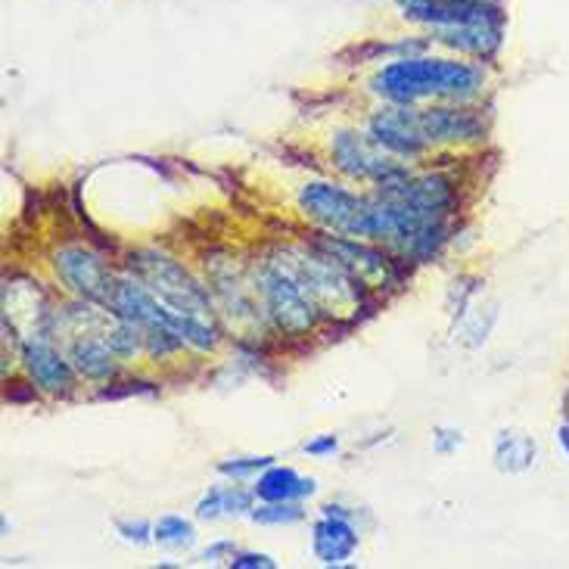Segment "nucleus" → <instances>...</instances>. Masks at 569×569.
Masks as SVG:
<instances>
[{
    "instance_id": "6",
    "label": "nucleus",
    "mask_w": 569,
    "mask_h": 569,
    "mask_svg": "<svg viewBox=\"0 0 569 569\" xmlns=\"http://www.w3.org/2000/svg\"><path fill=\"white\" fill-rule=\"evenodd\" d=\"M333 159H337V166L346 174H352V178H361V181H392V178H399L405 174L401 166H396L389 156L383 153L386 147H380L373 134H361V131H339L337 138H333Z\"/></svg>"
},
{
    "instance_id": "19",
    "label": "nucleus",
    "mask_w": 569,
    "mask_h": 569,
    "mask_svg": "<svg viewBox=\"0 0 569 569\" xmlns=\"http://www.w3.org/2000/svg\"><path fill=\"white\" fill-rule=\"evenodd\" d=\"M271 463H274V458H240V461L218 463V470H221L224 477L243 479V477H252V473H259V470H268Z\"/></svg>"
},
{
    "instance_id": "2",
    "label": "nucleus",
    "mask_w": 569,
    "mask_h": 569,
    "mask_svg": "<svg viewBox=\"0 0 569 569\" xmlns=\"http://www.w3.org/2000/svg\"><path fill=\"white\" fill-rule=\"evenodd\" d=\"M274 264L302 290L318 315H346L361 302L358 280L349 278L327 252L315 256L306 249H283Z\"/></svg>"
},
{
    "instance_id": "17",
    "label": "nucleus",
    "mask_w": 569,
    "mask_h": 569,
    "mask_svg": "<svg viewBox=\"0 0 569 569\" xmlns=\"http://www.w3.org/2000/svg\"><path fill=\"white\" fill-rule=\"evenodd\" d=\"M153 541L166 548H190L197 541V529L193 523H187L184 517H162L153 526Z\"/></svg>"
},
{
    "instance_id": "7",
    "label": "nucleus",
    "mask_w": 569,
    "mask_h": 569,
    "mask_svg": "<svg viewBox=\"0 0 569 569\" xmlns=\"http://www.w3.org/2000/svg\"><path fill=\"white\" fill-rule=\"evenodd\" d=\"M57 274H60L72 290L88 299V302H112V292L119 287V280L107 271V264L100 262L88 249H60L57 252Z\"/></svg>"
},
{
    "instance_id": "1",
    "label": "nucleus",
    "mask_w": 569,
    "mask_h": 569,
    "mask_svg": "<svg viewBox=\"0 0 569 569\" xmlns=\"http://www.w3.org/2000/svg\"><path fill=\"white\" fill-rule=\"evenodd\" d=\"M486 81L482 66L455 60H430V57H417V60L389 62L373 76V91L383 93L386 100L411 107L417 100L427 97H451V100H470L477 97L479 88Z\"/></svg>"
},
{
    "instance_id": "4",
    "label": "nucleus",
    "mask_w": 569,
    "mask_h": 569,
    "mask_svg": "<svg viewBox=\"0 0 569 569\" xmlns=\"http://www.w3.org/2000/svg\"><path fill=\"white\" fill-rule=\"evenodd\" d=\"M299 206L311 221L339 237H373L377 228L373 200H365L342 187L306 184L299 193Z\"/></svg>"
},
{
    "instance_id": "3",
    "label": "nucleus",
    "mask_w": 569,
    "mask_h": 569,
    "mask_svg": "<svg viewBox=\"0 0 569 569\" xmlns=\"http://www.w3.org/2000/svg\"><path fill=\"white\" fill-rule=\"evenodd\" d=\"M131 268H138V280L162 306H169L178 315H190V318H202L212 323L209 292H202L200 283L190 278L181 264L171 262L166 256H156V252H140L138 259H131Z\"/></svg>"
},
{
    "instance_id": "12",
    "label": "nucleus",
    "mask_w": 569,
    "mask_h": 569,
    "mask_svg": "<svg viewBox=\"0 0 569 569\" xmlns=\"http://www.w3.org/2000/svg\"><path fill=\"white\" fill-rule=\"evenodd\" d=\"M420 131L427 143H455V140H477L482 134V122L461 109H423L417 112Z\"/></svg>"
},
{
    "instance_id": "10",
    "label": "nucleus",
    "mask_w": 569,
    "mask_h": 569,
    "mask_svg": "<svg viewBox=\"0 0 569 569\" xmlns=\"http://www.w3.org/2000/svg\"><path fill=\"white\" fill-rule=\"evenodd\" d=\"M318 249L327 252L361 287H383L386 280H389V264H386L383 256L373 252V249L361 247V243H355V240H346V237H333L330 240V237H323Z\"/></svg>"
},
{
    "instance_id": "14",
    "label": "nucleus",
    "mask_w": 569,
    "mask_h": 569,
    "mask_svg": "<svg viewBox=\"0 0 569 569\" xmlns=\"http://www.w3.org/2000/svg\"><path fill=\"white\" fill-rule=\"evenodd\" d=\"M539 458L536 439L523 430H501L495 439V467L501 473H526Z\"/></svg>"
},
{
    "instance_id": "25",
    "label": "nucleus",
    "mask_w": 569,
    "mask_h": 569,
    "mask_svg": "<svg viewBox=\"0 0 569 569\" xmlns=\"http://www.w3.org/2000/svg\"><path fill=\"white\" fill-rule=\"evenodd\" d=\"M555 436H557V446L563 448V451L569 455V420H567V423H560V427H557Z\"/></svg>"
},
{
    "instance_id": "11",
    "label": "nucleus",
    "mask_w": 569,
    "mask_h": 569,
    "mask_svg": "<svg viewBox=\"0 0 569 569\" xmlns=\"http://www.w3.org/2000/svg\"><path fill=\"white\" fill-rule=\"evenodd\" d=\"M22 365L31 373V380L47 392H69L72 389V361H66L53 342L44 333H31L22 342Z\"/></svg>"
},
{
    "instance_id": "21",
    "label": "nucleus",
    "mask_w": 569,
    "mask_h": 569,
    "mask_svg": "<svg viewBox=\"0 0 569 569\" xmlns=\"http://www.w3.org/2000/svg\"><path fill=\"white\" fill-rule=\"evenodd\" d=\"M233 569H256V567H264V569H274L278 563L271 560L268 555H240L231 560Z\"/></svg>"
},
{
    "instance_id": "24",
    "label": "nucleus",
    "mask_w": 569,
    "mask_h": 569,
    "mask_svg": "<svg viewBox=\"0 0 569 569\" xmlns=\"http://www.w3.org/2000/svg\"><path fill=\"white\" fill-rule=\"evenodd\" d=\"M339 448L337 436H323V439H315V442H308L306 451L308 455H333Z\"/></svg>"
},
{
    "instance_id": "20",
    "label": "nucleus",
    "mask_w": 569,
    "mask_h": 569,
    "mask_svg": "<svg viewBox=\"0 0 569 569\" xmlns=\"http://www.w3.org/2000/svg\"><path fill=\"white\" fill-rule=\"evenodd\" d=\"M461 432L455 430H436V436H432V448L439 451V455H451L455 448H461Z\"/></svg>"
},
{
    "instance_id": "18",
    "label": "nucleus",
    "mask_w": 569,
    "mask_h": 569,
    "mask_svg": "<svg viewBox=\"0 0 569 569\" xmlns=\"http://www.w3.org/2000/svg\"><path fill=\"white\" fill-rule=\"evenodd\" d=\"M249 517H252V523L262 526H290L299 523V520L306 517V510L299 508V505H292V501H268L264 508L252 510Z\"/></svg>"
},
{
    "instance_id": "5",
    "label": "nucleus",
    "mask_w": 569,
    "mask_h": 569,
    "mask_svg": "<svg viewBox=\"0 0 569 569\" xmlns=\"http://www.w3.org/2000/svg\"><path fill=\"white\" fill-rule=\"evenodd\" d=\"M256 292L262 296V306L268 311V318L278 323L283 333L302 337L318 321L315 306L308 302L302 290L274 262L262 264L256 271Z\"/></svg>"
},
{
    "instance_id": "23",
    "label": "nucleus",
    "mask_w": 569,
    "mask_h": 569,
    "mask_svg": "<svg viewBox=\"0 0 569 569\" xmlns=\"http://www.w3.org/2000/svg\"><path fill=\"white\" fill-rule=\"evenodd\" d=\"M119 532H122L128 541H138V545H147V536H150V526L147 523H119Z\"/></svg>"
},
{
    "instance_id": "22",
    "label": "nucleus",
    "mask_w": 569,
    "mask_h": 569,
    "mask_svg": "<svg viewBox=\"0 0 569 569\" xmlns=\"http://www.w3.org/2000/svg\"><path fill=\"white\" fill-rule=\"evenodd\" d=\"M202 560H206V563H221V560H228V567H231L233 545L231 541H218V545H212V548H206V551H202Z\"/></svg>"
},
{
    "instance_id": "15",
    "label": "nucleus",
    "mask_w": 569,
    "mask_h": 569,
    "mask_svg": "<svg viewBox=\"0 0 569 569\" xmlns=\"http://www.w3.org/2000/svg\"><path fill=\"white\" fill-rule=\"evenodd\" d=\"M69 361L72 368L88 377V380H109L116 373V365H112V349L107 346V339H97L91 333L78 337L72 346H69Z\"/></svg>"
},
{
    "instance_id": "9",
    "label": "nucleus",
    "mask_w": 569,
    "mask_h": 569,
    "mask_svg": "<svg viewBox=\"0 0 569 569\" xmlns=\"http://www.w3.org/2000/svg\"><path fill=\"white\" fill-rule=\"evenodd\" d=\"M311 551H315V557L321 560L323 567H342L358 551V532H355V526L333 505L323 508V517L315 523Z\"/></svg>"
},
{
    "instance_id": "13",
    "label": "nucleus",
    "mask_w": 569,
    "mask_h": 569,
    "mask_svg": "<svg viewBox=\"0 0 569 569\" xmlns=\"http://www.w3.org/2000/svg\"><path fill=\"white\" fill-rule=\"evenodd\" d=\"M318 492L315 479L299 477L290 467H268L259 482H256V495L262 501H299V498H311Z\"/></svg>"
},
{
    "instance_id": "8",
    "label": "nucleus",
    "mask_w": 569,
    "mask_h": 569,
    "mask_svg": "<svg viewBox=\"0 0 569 569\" xmlns=\"http://www.w3.org/2000/svg\"><path fill=\"white\" fill-rule=\"evenodd\" d=\"M370 134L373 140L386 147L389 153L396 156H420L430 143L423 140L420 131V119H417V109L408 107H392L380 109L373 119H370Z\"/></svg>"
},
{
    "instance_id": "16",
    "label": "nucleus",
    "mask_w": 569,
    "mask_h": 569,
    "mask_svg": "<svg viewBox=\"0 0 569 569\" xmlns=\"http://www.w3.org/2000/svg\"><path fill=\"white\" fill-rule=\"evenodd\" d=\"M252 495L240 486H221L202 498L197 505V517L200 520H216V517H237V513H247L252 510Z\"/></svg>"
}]
</instances>
